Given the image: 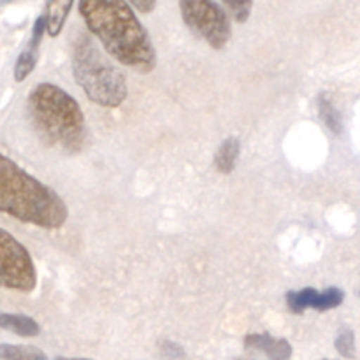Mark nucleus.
I'll return each mask as SVG.
<instances>
[{
  "label": "nucleus",
  "mask_w": 360,
  "mask_h": 360,
  "mask_svg": "<svg viewBox=\"0 0 360 360\" xmlns=\"http://www.w3.org/2000/svg\"><path fill=\"white\" fill-rule=\"evenodd\" d=\"M77 9L88 30L122 65L143 74L157 67V51L130 4L123 0H83L77 4Z\"/></svg>",
  "instance_id": "1"
},
{
  "label": "nucleus",
  "mask_w": 360,
  "mask_h": 360,
  "mask_svg": "<svg viewBox=\"0 0 360 360\" xmlns=\"http://www.w3.org/2000/svg\"><path fill=\"white\" fill-rule=\"evenodd\" d=\"M0 211L42 229H60L69 217L65 202L55 190L6 155L0 157Z\"/></svg>",
  "instance_id": "2"
},
{
  "label": "nucleus",
  "mask_w": 360,
  "mask_h": 360,
  "mask_svg": "<svg viewBox=\"0 0 360 360\" xmlns=\"http://www.w3.org/2000/svg\"><path fill=\"white\" fill-rule=\"evenodd\" d=\"M28 116L39 136L65 153H79L86 141L83 111L72 95L53 83H39L27 101Z\"/></svg>",
  "instance_id": "3"
},
{
  "label": "nucleus",
  "mask_w": 360,
  "mask_h": 360,
  "mask_svg": "<svg viewBox=\"0 0 360 360\" xmlns=\"http://www.w3.org/2000/svg\"><path fill=\"white\" fill-rule=\"evenodd\" d=\"M72 70L76 83L94 104L112 109L125 102L129 95L125 77L84 34L74 42Z\"/></svg>",
  "instance_id": "4"
},
{
  "label": "nucleus",
  "mask_w": 360,
  "mask_h": 360,
  "mask_svg": "<svg viewBox=\"0 0 360 360\" xmlns=\"http://www.w3.org/2000/svg\"><path fill=\"white\" fill-rule=\"evenodd\" d=\"M179 11L186 27L202 37L213 49H221L231 41L232 27L227 9L207 0H185L179 2Z\"/></svg>",
  "instance_id": "5"
},
{
  "label": "nucleus",
  "mask_w": 360,
  "mask_h": 360,
  "mask_svg": "<svg viewBox=\"0 0 360 360\" xmlns=\"http://www.w3.org/2000/svg\"><path fill=\"white\" fill-rule=\"evenodd\" d=\"M0 255H2V281L4 288L20 292H32L37 285L34 260L21 243H18L7 231L0 234Z\"/></svg>",
  "instance_id": "6"
},
{
  "label": "nucleus",
  "mask_w": 360,
  "mask_h": 360,
  "mask_svg": "<svg viewBox=\"0 0 360 360\" xmlns=\"http://www.w3.org/2000/svg\"><path fill=\"white\" fill-rule=\"evenodd\" d=\"M287 306L292 313H304L308 308L316 309V311H329V309L338 308L343 304L345 292L338 287H329L327 290L319 292L316 288L306 287L301 290H290L285 295Z\"/></svg>",
  "instance_id": "7"
},
{
  "label": "nucleus",
  "mask_w": 360,
  "mask_h": 360,
  "mask_svg": "<svg viewBox=\"0 0 360 360\" xmlns=\"http://www.w3.org/2000/svg\"><path fill=\"white\" fill-rule=\"evenodd\" d=\"M246 350L262 352L269 360H290L292 345L285 338H273L271 334H248L245 338Z\"/></svg>",
  "instance_id": "8"
},
{
  "label": "nucleus",
  "mask_w": 360,
  "mask_h": 360,
  "mask_svg": "<svg viewBox=\"0 0 360 360\" xmlns=\"http://www.w3.org/2000/svg\"><path fill=\"white\" fill-rule=\"evenodd\" d=\"M0 327L23 338H35L41 334V327L34 319L27 315H16V313L4 311L0 315Z\"/></svg>",
  "instance_id": "9"
},
{
  "label": "nucleus",
  "mask_w": 360,
  "mask_h": 360,
  "mask_svg": "<svg viewBox=\"0 0 360 360\" xmlns=\"http://www.w3.org/2000/svg\"><path fill=\"white\" fill-rule=\"evenodd\" d=\"M239 151H241V143L238 137H227L214 153V167L218 169V172L231 174L238 164Z\"/></svg>",
  "instance_id": "10"
},
{
  "label": "nucleus",
  "mask_w": 360,
  "mask_h": 360,
  "mask_svg": "<svg viewBox=\"0 0 360 360\" xmlns=\"http://www.w3.org/2000/svg\"><path fill=\"white\" fill-rule=\"evenodd\" d=\"M316 105H319L320 120L326 123V127L330 132L340 136V134L343 132V118H341V112L338 111V108L334 105L333 98H330V95L327 94V91H322V94L319 95Z\"/></svg>",
  "instance_id": "11"
},
{
  "label": "nucleus",
  "mask_w": 360,
  "mask_h": 360,
  "mask_svg": "<svg viewBox=\"0 0 360 360\" xmlns=\"http://www.w3.org/2000/svg\"><path fill=\"white\" fill-rule=\"evenodd\" d=\"M70 9H72V0H70V2H60V0H55V2L46 4V20H48L49 37L60 35Z\"/></svg>",
  "instance_id": "12"
},
{
  "label": "nucleus",
  "mask_w": 360,
  "mask_h": 360,
  "mask_svg": "<svg viewBox=\"0 0 360 360\" xmlns=\"http://www.w3.org/2000/svg\"><path fill=\"white\" fill-rule=\"evenodd\" d=\"M0 355L4 360H49L48 355L35 347L27 345H7L0 347Z\"/></svg>",
  "instance_id": "13"
},
{
  "label": "nucleus",
  "mask_w": 360,
  "mask_h": 360,
  "mask_svg": "<svg viewBox=\"0 0 360 360\" xmlns=\"http://www.w3.org/2000/svg\"><path fill=\"white\" fill-rule=\"evenodd\" d=\"M35 63H37V48L30 44V48L21 51L20 56H18L16 65H14V79L18 83L27 79L32 74V70L35 69Z\"/></svg>",
  "instance_id": "14"
},
{
  "label": "nucleus",
  "mask_w": 360,
  "mask_h": 360,
  "mask_svg": "<svg viewBox=\"0 0 360 360\" xmlns=\"http://www.w3.org/2000/svg\"><path fill=\"white\" fill-rule=\"evenodd\" d=\"M334 347H336V350L340 352L341 357L345 359L357 357V348H355V333L350 329V327H343V329L336 334Z\"/></svg>",
  "instance_id": "15"
},
{
  "label": "nucleus",
  "mask_w": 360,
  "mask_h": 360,
  "mask_svg": "<svg viewBox=\"0 0 360 360\" xmlns=\"http://www.w3.org/2000/svg\"><path fill=\"white\" fill-rule=\"evenodd\" d=\"M225 9L231 11V14L234 16V20L238 23H246L252 13L253 2H227L225 4Z\"/></svg>",
  "instance_id": "16"
},
{
  "label": "nucleus",
  "mask_w": 360,
  "mask_h": 360,
  "mask_svg": "<svg viewBox=\"0 0 360 360\" xmlns=\"http://www.w3.org/2000/svg\"><path fill=\"white\" fill-rule=\"evenodd\" d=\"M160 352L164 357H167V360H183V357H185L181 348L176 343H172V341H162Z\"/></svg>",
  "instance_id": "17"
},
{
  "label": "nucleus",
  "mask_w": 360,
  "mask_h": 360,
  "mask_svg": "<svg viewBox=\"0 0 360 360\" xmlns=\"http://www.w3.org/2000/svg\"><path fill=\"white\" fill-rule=\"evenodd\" d=\"M130 6H132V9L139 11V13L148 14L157 7V2H153V0H151V2H132Z\"/></svg>",
  "instance_id": "18"
},
{
  "label": "nucleus",
  "mask_w": 360,
  "mask_h": 360,
  "mask_svg": "<svg viewBox=\"0 0 360 360\" xmlns=\"http://www.w3.org/2000/svg\"><path fill=\"white\" fill-rule=\"evenodd\" d=\"M55 360H91V359H67V357H56Z\"/></svg>",
  "instance_id": "19"
}]
</instances>
